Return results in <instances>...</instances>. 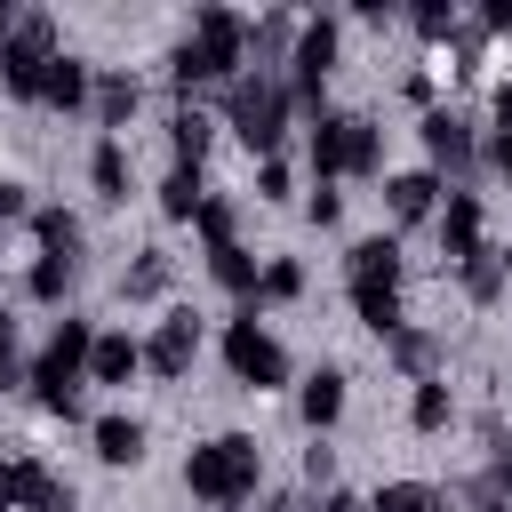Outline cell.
<instances>
[{
  "label": "cell",
  "mask_w": 512,
  "mask_h": 512,
  "mask_svg": "<svg viewBox=\"0 0 512 512\" xmlns=\"http://www.w3.org/2000/svg\"><path fill=\"white\" fill-rule=\"evenodd\" d=\"M88 440H96V464H112V472H136V464H144V416H128V408L96 416Z\"/></svg>",
  "instance_id": "obj_11"
},
{
  "label": "cell",
  "mask_w": 512,
  "mask_h": 512,
  "mask_svg": "<svg viewBox=\"0 0 512 512\" xmlns=\"http://www.w3.org/2000/svg\"><path fill=\"white\" fill-rule=\"evenodd\" d=\"M392 360H400V368L424 384V376H432V360H440V336H424V328H400V336H392Z\"/></svg>",
  "instance_id": "obj_33"
},
{
  "label": "cell",
  "mask_w": 512,
  "mask_h": 512,
  "mask_svg": "<svg viewBox=\"0 0 512 512\" xmlns=\"http://www.w3.org/2000/svg\"><path fill=\"white\" fill-rule=\"evenodd\" d=\"M136 104H144V88H136V72H104V80L88 88V112L104 120V136H120V128L136 120Z\"/></svg>",
  "instance_id": "obj_15"
},
{
  "label": "cell",
  "mask_w": 512,
  "mask_h": 512,
  "mask_svg": "<svg viewBox=\"0 0 512 512\" xmlns=\"http://www.w3.org/2000/svg\"><path fill=\"white\" fill-rule=\"evenodd\" d=\"M416 136H424V152H432V176H440V168H448V176H472V160H480V144H472V128H464L456 112H440V104H432Z\"/></svg>",
  "instance_id": "obj_7"
},
{
  "label": "cell",
  "mask_w": 512,
  "mask_h": 512,
  "mask_svg": "<svg viewBox=\"0 0 512 512\" xmlns=\"http://www.w3.org/2000/svg\"><path fill=\"white\" fill-rule=\"evenodd\" d=\"M208 272H216V288H224V296L256 304V272H264V264H256V256H248L240 240H232V248H208Z\"/></svg>",
  "instance_id": "obj_21"
},
{
  "label": "cell",
  "mask_w": 512,
  "mask_h": 512,
  "mask_svg": "<svg viewBox=\"0 0 512 512\" xmlns=\"http://www.w3.org/2000/svg\"><path fill=\"white\" fill-rule=\"evenodd\" d=\"M144 368V344L128 328H96V352H88V384H128Z\"/></svg>",
  "instance_id": "obj_13"
},
{
  "label": "cell",
  "mask_w": 512,
  "mask_h": 512,
  "mask_svg": "<svg viewBox=\"0 0 512 512\" xmlns=\"http://www.w3.org/2000/svg\"><path fill=\"white\" fill-rule=\"evenodd\" d=\"M208 144H216V120H208L200 104H184V112L168 120V152H176V168H200V160H208Z\"/></svg>",
  "instance_id": "obj_19"
},
{
  "label": "cell",
  "mask_w": 512,
  "mask_h": 512,
  "mask_svg": "<svg viewBox=\"0 0 512 512\" xmlns=\"http://www.w3.org/2000/svg\"><path fill=\"white\" fill-rule=\"evenodd\" d=\"M224 368H232V384H248V392L288 384V352H280V336L256 320V304H240V320H224Z\"/></svg>",
  "instance_id": "obj_5"
},
{
  "label": "cell",
  "mask_w": 512,
  "mask_h": 512,
  "mask_svg": "<svg viewBox=\"0 0 512 512\" xmlns=\"http://www.w3.org/2000/svg\"><path fill=\"white\" fill-rule=\"evenodd\" d=\"M304 480H312V488H328V480H336V448H328V440H312V448H304Z\"/></svg>",
  "instance_id": "obj_37"
},
{
  "label": "cell",
  "mask_w": 512,
  "mask_h": 512,
  "mask_svg": "<svg viewBox=\"0 0 512 512\" xmlns=\"http://www.w3.org/2000/svg\"><path fill=\"white\" fill-rule=\"evenodd\" d=\"M408 424H416V432H448V424H456V392H448L440 376H424L416 400H408Z\"/></svg>",
  "instance_id": "obj_28"
},
{
  "label": "cell",
  "mask_w": 512,
  "mask_h": 512,
  "mask_svg": "<svg viewBox=\"0 0 512 512\" xmlns=\"http://www.w3.org/2000/svg\"><path fill=\"white\" fill-rule=\"evenodd\" d=\"M120 296H128V304H152V296H168V256H160V248H144V256L120 272Z\"/></svg>",
  "instance_id": "obj_29"
},
{
  "label": "cell",
  "mask_w": 512,
  "mask_h": 512,
  "mask_svg": "<svg viewBox=\"0 0 512 512\" xmlns=\"http://www.w3.org/2000/svg\"><path fill=\"white\" fill-rule=\"evenodd\" d=\"M256 200H288V160H256Z\"/></svg>",
  "instance_id": "obj_35"
},
{
  "label": "cell",
  "mask_w": 512,
  "mask_h": 512,
  "mask_svg": "<svg viewBox=\"0 0 512 512\" xmlns=\"http://www.w3.org/2000/svg\"><path fill=\"white\" fill-rule=\"evenodd\" d=\"M264 512H304V496H264Z\"/></svg>",
  "instance_id": "obj_46"
},
{
  "label": "cell",
  "mask_w": 512,
  "mask_h": 512,
  "mask_svg": "<svg viewBox=\"0 0 512 512\" xmlns=\"http://www.w3.org/2000/svg\"><path fill=\"white\" fill-rule=\"evenodd\" d=\"M32 512H80V496H72V480H48V488L32 496Z\"/></svg>",
  "instance_id": "obj_39"
},
{
  "label": "cell",
  "mask_w": 512,
  "mask_h": 512,
  "mask_svg": "<svg viewBox=\"0 0 512 512\" xmlns=\"http://www.w3.org/2000/svg\"><path fill=\"white\" fill-rule=\"evenodd\" d=\"M32 240H40V256H80V216L72 208H48V200H32Z\"/></svg>",
  "instance_id": "obj_20"
},
{
  "label": "cell",
  "mask_w": 512,
  "mask_h": 512,
  "mask_svg": "<svg viewBox=\"0 0 512 512\" xmlns=\"http://www.w3.org/2000/svg\"><path fill=\"white\" fill-rule=\"evenodd\" d=\"M16 216H32V184L0 176V224H16Z\"/></svg>",
  "instance_id": "obj_38"
},
{
  "label": "cell",
  "mask_w": 512,
  "mask_h": 512,
  "mask_svg": "<svg viewBox=\"0 0 512 512\" xmlns=\"http://www.w3.org/2000/svg\"><path fill=\"white\" fill-rule=\"evenodd\" d=\"M496 128H504V136H512V80H504V88H496Z\"/></svg>",
  "instance_id": "obj_43"
},
{
  "label": "cell",
  "mask_w": 512,
  "mask_h": 512,
  "mask_svg": "<svg viewBox=\"0 0 512 512\" xmlns=\"http://www.w3.org/2000/svg\"><path fill=\"white\" fill-rule=\"evenodd\" d=\"M320 512H368V496H344V488H328V496H320Z\"/></svg>",
  "instance_id": "obj_42"
},
{
  "label": "cell",
  "mask_w": 512,
  "mask_h": 512,
  "mask_svg": "<svg viewBox=\"0 0 512 512\" xmlns=\"http://www.w3.org/2000/svg\"><path fill=\"white\" fill-rule=\"evenodd\" d=\"M304 216H312V224H336V216H344V192H336V184H312Z\"/></svg>",
  "instance_id": "obj_36"
},
{
  "label": "cell",
  "mask_w": 512,
  "mask_h": 512,
  "mask_svg": "<svg viewBox=\"0 0 512 512\" xmlns=\"http://www.w3.org/2000/svg\"><path fill=\"white\" fill-rule=\"evenodd\" d=\"M344 176V112H320L312 120V184H336Z\"/></svg>",
  "instance_id": "obj_24"
},
{
  "label": "cell",
  "mask_w": 512,
  "mask_h": 512,
  "mask_svg": "<svg viewBox=\"0 0 512 512\" xmlns=\"http://www.w3.org/2000/svg\"><path fill=\"white\" fill-rule=\"evenodd\" d=\"M240 64H248V16L240 8H192V32L176 40V56H168V72H176V88H200V80H216V88H232L240 80Z\"/></svg>",
  "instance_id": "obj_2"
},
{
  "label": "cell",
  "mask_w": 512,
  "mask_h": 512,
  "mask_svg": "<svg viewBox=\"0 0 512 512\" xmlns=\"http://www.w3.org/2000/svg\"><path fill=\"white\" fill-rule=\"evenodd\" d=\"M184 488H192L208 512L256 504V488H264V448H256V432H216V440H200V448L184 456Z\"/></svg>",
  "instance_id": "obj_1"
},
{
  "label": "cell",
  "mask_w": 512,
  "mask_h": 512,
  "mask_svg": "<svg viewBox=\"0 0 512 512\" xmlns=\"http://www.w3.org/2000/svg\"><path fill=\"white\" fill-rule=\"evenodd\" d=\"M88 184H96V200H128V184H136V160H128V136H96V152H88Z\"/></svg>",
  "instance_id": "obj_12"
},
{
  "label": "cell",
  "mask_w": 512,
  "mask_h": 512,
  "mask_svg": "<svg viewBox=\"0 0 512 512\" xmlns=\"http://www.w3.org/2000/svg\"><path fill=\"white\" fill-rule=\"evenodd\" d=\"M456 280H464V296H472V304H496V296H504V280H512V272H504V248H472V256L456 264Z\"/></svg>",
  "instance_id": "obj_22"
},
{
  "label": "cell",
  "mask_w": 512,
  "mask_h": 512,
  "mask_svg": "<svg viewBox=\"0 0 512 512\" xmlns=\"http://www.w3.org/2000/svg\"><path fill=\"white\" fill-rule=\"evenodd\" d=\"M432 224H440V256H448V264H464L472 248H488V240H480V192H464V184H448V200H440Z\"/></svg>",
  "instance_id": "obj_9"
},
{
  "label": "cell",
  "mask_w": 512,
  "mask_h": 512,
  "mask_svg": "<svg viewBox=\"0 0 512 512\" xmlns=\"http://www.w3.org/2000/svg\"><path fill=\"white\" fill-rule=\"evenodd\" d=\"M8 360H16V320L0 312V368H8Z\"/></svg>",
  "instance_id": "obj_44"
},
{
  "label": "cell",
  "mask_w": 512,
  "mask_h": 512,
  "mask_svg": "<svg viewBox=\"0 0 512 512\" xmlns=\"http://www.w3.org/2000/svg\"><path fill=\"white\" fill-rule=\"evenodd\" d=\"M72 272H80V256H40V264L24 272V296H32V304H64V296H72Z\"/></svg>",
  "instance_id": "obj_27"
},
{
  "label": "cell",
  "mask_w": 512,
  "mask_h": 512,
  "mask_svg": "<svg viewBox=\"0 0 512 512\" xmlns=\"http://www.w3.org/2000/svg\"><path fill=\"white\" fill-rule=\"evenodd\" d=\"M288 296H304V264L296 256H272L256 272V304H288Z\"/></svg>",
  "instance_id": "obj_32"
},
{
  "label": "cell",
  "mask_w": 512,
  "mask_h": 512,
  "mask_svg": "<svg viewBox=\"0 0 512 512\" xmlns=\"http://www.w3.org/2000/svg\"><path fill=\"white\" fill-rule=\"evenodd\" d=\"M88 88H96V72H88L80 56H64V48H56V64H48V80H40V104H48V112H80V104H88Z\"/></svg>",
  "instance_id": "obj_16"
},
{
  "label": "cell",
  "mask_w": 512,
  "mask_h": 512,
  "mask_svg": "<svg viewBox=\"0 0 512 512\" xmlns=\"http://www.w3.org/2000/svg\"><path fill=\"white\" fill-rule=\"evenodd\" d=\"M480 32H512V0H496V8H480Z\"/></svg>",
  "instance_id": "obj_41"
},
{
  "label": "cell",
  "mask_w": 512,
  "mask_h": 512,
  "mask_svg": "<svg viewBox=\"0 0 512 512\" xmlns=\"http://www.w3.org/2000/svg\"><path fill=\"white\" fill-rule=\"evenodd\" d=\"M288 48H296V16H280V8H272V16H256V24H248V56H256V72H280V64H288Z\"/></svg>",
  "instance_id": "obj_18"
},
{
  "label": "cell",
  "mask_w": 512,
  "mask_h": 512,
  "mask_svg": "<svg viewBox=\"0 0 512 512\" xmlns=\"http://www.w3.org/2000/svg\"><path fill=\"white\" fill-rule=\"evenodd\" d=\"M16 16H24V8H16V0H0V40L16 32Z\"/></svg>",
  "instance_id": "obj_45"
},
{
  "label": "cell",
  "mask_w": 512,
  "mask_h": 512,
  "mask_svg": "<svg viewBox=\"0 0 512 512\" xmlns=\"http://www.w3.org/2000/svg\"><path fill=\"white\" fill-rule=\"evenodd\" d=\"M48 480H56V472H48L40 456H8V464H0V512H16V504L32 512V496H40Z\"/></svg>",
  "instance_id": "obj_23"
},
{
  "label": "cell",
  "mask_w": 512,
  "mask_h": 512,
  "mask_svg": "<svg viewBox=\"0 0 512 512\" xmlns=\"http://www.w3.org/2000/svg\"><path fill=\"white\" fill-rule=\"evenodd\" d=\"M344 280L352 288H400V240L392 232H368L344 248Z\"/></svg>",
  "instance_id": "obj_10"
},
{
  "label": "cell",
  "mask_w": 512,
  "mask_h": 512,
  "mask_svg": "<svg viewBox=\"0 0 512 512\" xmlns=\"http://www.w3.org/2000/svg\"><path fill=\"white\" fill-rule=\"evenodd\" d=\"M352 312H360V328L384 336V344L408 328V320H400V288H352Z\"/></svg>",
  "instance_id": "obj_26"
},
{
  "label": "cell",
  "mask_w": 512,
  "mask_h": 512,
  "mask_svg": "<svg viewBox=\"0 0 512 512\" xmlns=\"http://www.w3.org/2000/svg\"><path fill=\"white\" fill-rule=\"evenodd\" d=\"M480 160H488V168H496V176H512V136H504V128H496V136H488V144H480Z\"/></svg>",
  "instance_id": "obj_40"
},
{
  "label": "cell",
  "mask_w": 512,
  "mask_h": 512,
  "mask_svg": "<svg viewBox=\"0 0 512 512\" xmlns=\"http://www.w3.org/2000/svg\"><path fill=\"white\" fill-rule=\"evenodd\" d=\"M440 200H448V184H440L432 168H400V176H384V208H392V224H432Z\"/></svg>",
  "instance_id": "obj_8"
},
{
  "label": "cell",
  "mask_w": 512,
  "mask_h": 512,
  "mask_svg": "<svg viewBox=\"0 0 512 512\" xmlns=\"http://www.w3.org/2000/svg\"><path fill=\"white\" fill-rule=\"evenodd\" d=\"M344 176H384V128L368 112H344Z\"/></svg>",
  "instance_id": "obj_17"
},
{
  "label": "cell",
  "mask_w": 512,
  "mask_h": 512,
  "mask_svg": "<svg viewBox=\"0 0 512 512\" xmlns=\"http://www.w3.org/2000/svg\"><path fill=\"white\" fill-rule=\"evenodd\" d=\"M368 512H440V488L432 480H384L368 496Z\"/></svg>",
  "instance_id": "obj_30"
},
{
  "label": "cell",
  "mask_w": 512,
  "mask_h": 512,
  "mask_svg": "<svg viewBox=\"0 0 512 512\" xmlns=\"http://www.w3.org/2000/svg\"><path fill=\"white\" fill-rule=\"evenodd\" d=\"M344 384H352L344 368H312V376H304V392H296V416L312 424V440H320V432L344 416Z\"/></svg>",
  "instance_id": "obj_14"
},
{
  "label": "cell",
  "mask_w": 512,
  "mask_h": 512,
  "mask_svg": "<svg viewBox=\"0 0 512 512\" xmlns=\"http://www.w3.org/2000/svg\"><path fill=\"white\" fill-rule=\"evenodd\" d=\"M192 224H200V240H208V248H232V240H240V200H224V192H208Z\"/></svg>",
  "instance_id": "obj_31"
},
{
  "label": "cell",
  "mask_w": 512,
  "mask_h": 512,
  "mask_svg": "<svg viewBox=\"0 0 512 512\" xmlns=\"http://www.w3.org/2000/svg\"><path fill=\"white\" fill-rule=\"evenodd\" d=\"M48 64H56V16H48V8H24V16H16V32L0 40V96L40 104Z\"/></svg>",
  "instance_id": "obj_4"
},
{
  "label": "cell",
  "mask_w": 512,
  "mask_h": 512,
  "mask_svg": "<svg viewBox=\"0 0 512 512\" xmlns=\"http://www.w3.org/2000/svg\"><path fill=\"white\" fill-rule=\"evenodd\" d=\"M408 24H416L424 40H456V32H464V24H456V8H440V0H432V8H416Z\"/></svg>",
  "instance_id": "obj_34"
},
{
  "label": "cell",
  "mask_w": 512,
  "mask_h": 512,
  "mask_svg": "<svg viewBox=\"0 0 512 512\" xmlns=\"http://www.w3.org/2000/svg\"><path fill=\"white\" fill-rule=\"evenodd\" d=\"M224 120H232V136H240L256 160H272L280 136H288V80H280V72H240V80L224 88Z\"/></svg>",
  "instance_id": "obj_3"
},
{
  "label": "cell",
  "mask_w": 512,
  "mask_h": 512,
  "mask_svg": "<svg viewBox=\"0 0 512 512\" xmlns=\"http://www.w3.org/2000/svg\"><path fill=\"white\" fill-rule=\"evenodd\" d=\"M192 360H200V320L176 304V312H160V328L144 336V368H152V376H168V384H184V376H192Z\"/></svg>",
  "instance_id": "obj_6"
},
{
  "label": "cell",
  "mask_w": 512,
  "mask_h": 512,
  "mask_svg": "<svg viewBox=\"0 0 512 512\" xmlns=\"http://www.w3.org/2000/svg\"><path fill=\"white\" fill-rule=\"evenodd\" d=\"M200 200H208L200 168H168V176H160V216H168V224H192V216H200Z\"/></svg>",
  "instance_id": "obj_25"
}]
</instances>
